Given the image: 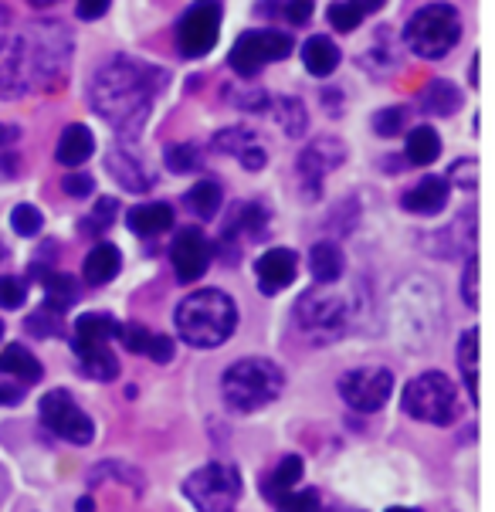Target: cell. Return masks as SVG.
I'll return each mask as SVG.
<instances>
[{"instance_id":"obj_1","label":"cell","mask_w":495,"mask_h":512,"mask_svg":"<svg viewBox=\"0 0 495 512\" xmlns=\"http://www.w3.org/2000/svg\"><path fill=\"white\" fill-rule=\"evenodd\" d=\"M167 85V75L156 65L112 58L92 75L89 102L106 123L123 136H136L150 119L156 95Z\"/></svg>"},{"instance_id":"obj_2","label":"cell","mask_w":495,"mask_h":512,"mask_svg":"<svg viewBox=\"0 0 495 512\" xmlns=\"http://www.w3.org/2000/svg\"><path fill=\"white\" fill-rule=\"evenodd\" d=\"M238 329V306L221 289H197L177 306V333L180 340L197 350H214L228 343Z\"/></svg>"},{"instance_id":"obj_3","label":"cell","mask_w":495,"mask_h":512,"mask_svg":"<svg viewBox=\"0 0 495 512\" xmlns=\"http://www.w3.org/2000/svg\"><path fill=\"white\" fill-rule=\"evenodd\" d=\"M282 387H285L282 367L265 357H248V360L231 363L221 377L224 404L241 414L262 411V407H268L272 401H279Z\"/></svg>"},{"instance_id":"obj_4","label":"cell","mask_w":495,"mask_h":512,"mask_svg":"<svg viewBox=\"0 0 495 512\" xmlns=\"http://www.w3.org/2000/svg\"><path fill=\"white\" fill-rule=\"evenodd\" d=\"M24 55H28L31 85L55 89L65 82L68 65H72V31L58 21L31 24L28 38H24Z\"/></svg>"},{"instance_id":"obj_5","label":"cell","mask_w":495,"mask_h":512,"mask_svg":"<svg viewBox=\"0 0 495 512\" xmlns=\"http://www.w3.org/2000/svg\"><path fill=\"white\" fill-rule=\"evenodd\" d=\"M404 41L418 58L438 62L462 41V17L451 4H428L407 21Z\"/></svg>"},{"instance_id":"obj_6","label":"cell","mask_w":495,"mask_h":512,"mask_svg":"<svg viewBox=\"0 0 495 512\" xmlns=\"http://www.w3.org/2000/svg\"><path fill=\"white\" fill-rule=\"evenodd\" d=\"M295 326L312 343H336L350 326V302L333 289V282L319 285L295 302Z\"/></svg>"},{"instance_id":"obj_7","label":"cell","mask_w":495,"mask_h":512,"mask_svg":"<svg viewBox=\"0 0 495 512\" xmlns=\"http://www.w3.org/2000/svg\"><path fill=\"white\" fill-rule=\"evenodd\" d=\"M404 411L414 421L424 424H451L458 418V390L455 384L438 370H428L414 377L401 394Z\"/></svg>"},{"instance_id":"obj_8","label":"cell","mask_w":495,"mask_h":512,"mask_svg":"<svg viewBox=\"0 0 495 512\" xmlns=\"http://www.w3.org/2000/svg\"><path fill=\"white\" fill-rule=\"evenodd\" d=\"M184 496L197 512H234L241 499V475L234 465L211 462L187 475Z\"/></svg>"},{"instance_id":"obj_9","label":"cell","mask_w":495,"mask_h":512,"mask_svg":"<svg viewBox=\"0 0 495 512\" xmlns=\"http://www.w3.org/2000/svg\"><path fill=\"white\" fill-rule=\"evenodd\" d=\"M217 31H221V0H197L187 7L177 24V45L184 58H204L217 45Z\"/></svg>"},{"instance_id":"obj_10","label":"cell","mask_w":495,"mask_h":512,"mask_svg":"<svg viewBox=\"0 0 495 512\" xmlns=\"http://www.w3.org/2000/svg\"><path fill=\"white\" fill-rule=\"evenodd\" d=\"M41 421H45L51 435L72 441V445H89L95 438L92 418L75 404V397L68 390H51V394L41 397Z\"/></svg>"},{"instance_id":"obj_11","label":"cell","mask_w":495,"mask_h":512,"mask_svg":"<svg viewBox=\"0 0 495 512\" xmlns=\"http://www.w3.org/2000/svg\"><path fill=\"white\" fill-rule=\"evenodd\" d=\"M292 55V38L279 31H248L238 38V45L231 48V68L238 75H255L262 72L268 62H279V58Z\"/></svg>"},{"instance_id":"obj_12","label":"cell","mask_w":495,"mask_h":512,"mask_svg":"<svg viewBox=\"0 0 495 512\" xmlns=\"http://www.w3.org/2000/svg\"><path fill=\"white\" fill-rule=\"evenodd\" d=\"M390 390H394V373L387 367H356L340 377V397L360 414L380 411Z\"/></svg>"},{"instance_id":"obj_13","label":"cell","mask_w":495,"mask_h":512,"mask_svg":"<svg viewBox=\"0 0 495 512\" xmlns=\"http://www.w3.org/2000/svg\"><path fill=\"white\" fill-rule=\"evenodd\" d=\"M31 89L24 38L11 31V11L0 4V99H17Z\"/></svg>"},{"instance_id":"obj_14","label":"cell","mask_w":495,"mask_h":512,"mask_svg":"<svg viewBox=\"0 0 495 512\" xmlns=\"http://www.w3.org/2000/svg\"><path fill=\"white\" fill-rule=\"evenodd\" d=\"M346 160V143L333 140V136H319L312 140L306 150L299 153V177L302 187H306L309 197H319V187H323V177L329 170H336Z\"/></svg>"},{"instance_id":"obj_15","label":"cell","mask_w":495,"mask_h":512,"mask_svg":"<svg viewBox=\"0 0 495 512\" xmlns=\"http://www.w3.org/2000/svg\"><path fill=\"white\" fill-rule=\"evenodd\" d=\"M170 258H173L177 279L184 285H194V282H201L207 275V268H211V241L204 238V231L184 228V231H177V238H173Z\"/></svg>"},{"instance_id":"obj_16","label":"cell","mask_w":495,"mask_h":512,"mask_svg":"<svg viewBox=\"0 0 495 512\" xmlns=\"http://www.w3.org/2000/svg\"><path fill=\"white\" fill-rule=\"evenodd\" d=\"M255 275H258V289L265 295H279L295 282L299 275V255L292 248H272L265 251L255 262Z\"/></svg>"},{"instance_id":"obj_17","label":"cell","mask_w":495,"mask_h":512,"mask_svg":"<svg viewBox=\"0 0 495 512\" xmlns=\"http://www.w3.org/2000/svg\"><path fill=\"white\" fill-rule=\"evenodd\" d=\"M72 350L78 363H82V373L92 380H116L119 377V360L116 353L109 350V343H89V340H72Z\"/></svg>"},{"instance_id":"obj_18","label":"cell","mask_w":495,"mask_h":512,"mask_svg":"<svg viewBox=\"0 0 495 512\" xmlns=\"http://www.w3.org/2000/svg\"><path fill=\"white\" fill-rule=\"evenodd\" d=\"M445 204H448V180L445 177H424L421 184H414L404 194V211L421 214V218L441 214Z\"/></svg>"},{"instance_id":"obj_19","label":"cell","mask_w":495,"mask_h":512,"mask_svg":"<svg viewBox=\"0 0 495 512\" xmlns=\"http://www.w3.org/2000/svg\"><path fill=\"white\" fill-rule=\"evenodd\" d=\"M119 268H123V255H119L116 245H109V241H102V245H95L89 251V258H85L82 265V275L89 285H106L119 275Z\"/></svg>"},{"instance_id":"obj_20","label":"cell","mask_w":495,"mask_h":512,"mask_svg":"<svg viewBox=\"0 0 495 512\" xmlns=\"http://www.w3.org/2000/svg\"><path fill=\"white\" fill-rule=\"evenodd\" d=\"M126 224L133 234H143V238H156V234L170 231L173 224V207L170 204H136L133 211L126 214Z\"/></svg>"},{"instance_id":"obj_21","label":"cell","mask_w":495,"mask_h":512,"mask_svg":"<svg viewBox=\"0 0 495 512\" xmlns=\"http://www.w3.org/2000/svg\"><path fill=\"white\" fill-rule=\"evenodd\" d=\"M302 65H306L316 78L333 75L336 65H340V48H336L326 34H312L306 45H302Z\"/></svg>"},{"instance_id":"obj_22","label":"cell","mask_w":495,"mask_h":512,"mask_svg":"<svg viewBox=\"0 0 495 512\" xmlns=\"http://www.w3.org/2000/svg\"><path fill=\"white\" fill-rule=\"evenodd\" d=\"M0 373L24 380V384H38V380L45 377L41 363L34 360V353L28 350V346H21V343H11L7 350H0Z\"/></svg>"},{"instance_id":"obj_23","label":"cell","mask_w":495,"mask_h":512,"mask_svg":"<svg viewBox=\"0 0 495 512\" xmlns=\"http://www.w3.org/2000/svg\"><path fill=\"white\" fill-rule=\"evenodd\" d=\"M95 150V136L89 133L85 126H68L62 133V140H58V150H55V160L62 163V167H78V163H85Z\"/></svg>"},{"instance_id":"obj_24","label":"cell","mask_w":495,"mask_h":512,"mask_svg":"<svg viewBox=\"0 0 495 512\" xmlns=\"http://www.w3.org/2000/svg\"><path fill=\"white\" fill-rule=\"evenodd\" d=\"M309 272L319 285H329L343 275V251L333 241H319L309 251Z\"/></svg>"},{"instance_id":"obj_25","label":"cell","mask_w":495,"mask_h":512,"mask_svg":"<svg viewBox=\"0 0 495 512\" xmlns=\"http://www.w3.org/2000/svg\"><path fill=\"white\" fill-rule=\"evenodd\" d=\"M109 170L116 173L119 184H123L126 190H133V194H143V190L153 187V180H150V173L143 170V163L126 150L109 153Z\"/></svg>"},{"instance_id":"obj_26","label":"cell","mask_w":495,"mask_h":512,"mask_svg":"<svg viewBox=\"0 0 495 512\" xmlns=\"http://www.w3.org/2000/svg\"><path fill=\"white\" fill-rule=\"evenodd\" d=\"M41 282H45V306L48 309L65 312L68 306H75V302H78V282L72 279V275L45 272V275H41Z\"/></svg>"},{"instance_id":"obj_27","label":"cell","mask_w":495,"mask_h":512,"mask_svg":"<svg viewBox=\"0 0 495 512\" xmlns=\"http://www.w3.org/2000/svg\"><path fill=\"white\" fill-rule=\"evenodd\" d=\"M119 326L106 312H85L75 323V340H89V343H112L119 336Z\"/></svg>"},{"instance_id":"obj_28","label":"cell","mask_w":495,"mask_h":512,"mask_svg":"<svg viewBox=\"0 0 495 512\" xmlns=\"http://www.w3.org/2000/svg\"><path fill=\"white\" fill-rule=\"evenodd\" d=\"M458 367H462L468 394L479 404V329H468L462 343H458Z\"/></svg>"},{"instance_id":"obj_29","label":"cell","mask_w":495,"mask_h":512,"mask_svg":"<svg viewBox=\"0 0 495 512\" xmlns=\"http://www.w3.org/2000/svg\"><path fill=\"white\" fill-rule=\"evenodd\" d=\"M424 109L434 112V116H451V112L462 109V92L448 78H434L428 89H424Z\"/></svg>"},{"instance_id":"obj_30","label":"cell","mask_w":495,"mask_h":512,"mask_svg":"<svg viewBox=\"0 0 495 512\" xmlns=\"http://www.w3.org/2000/svg\"><path fill=\"white\" fill-rule=\"evenodd\" d=\"M438 156H441V136L434 133L431 126L411 129V136H407V160H411L414 167H428Z\"/></svg>"},{"instance_id":"obj_31","label":"cell","mask_w":495,"mask_h":512,"mask_svg":"<svg viewBox=\"0 0 495 512\" xmlns=\"http://www.w3.org/2000/svg\"><path fill=\"white\" fill-rule=\"evenodd\" d=\"M221 201H224V194L217 180H197V184L187 190V207L204 221H211L214 214L221 211Z\"/></svg>"},{"instance_id":"obj_32","label":"cell","mask_w":495,"mask_h":512,"mask_svg":"<svg viewBox=\"0 0 495 512\" xmlns=\"http://www.w3.org/2000/svg\"><path fill=\"white\" fill-rule=\"evenodd\" d=\"M302 472H306V465H302V458H299V455L282 458V462L275 465V472L268 475V482H265L268 499H279V496H285V492H292L295 485H299Z\"/></svg>"},{"instance_id":"obj_33","label":"cell","mask_w":495,"mask_h":512,"mask_svg":"<svg viewBox=\"0 0 495 512\" xmlns=\"http://www.w3.org/2000/svg\"><path fill=\"white\" fill-rule=\"evenodd\" d=\"M275 112V119H279V126L285 129V136H302L306 133V123H309V116H306V106H302L295 95H282L279 102H268Z\"/></svg>"},{"instance_id":"obj_34","label":"cell","mask_w":495,"mask_h":512,"mask_svg":"<svg viewBox=\"0 0 495 512\" xmlns=\"http://www.w3.org/2000/svg\"><path fill=\"white\" fill-rule=\"evenodd\" d=\"M234 231H245L251 241H265L268 238V211L262 204H245L241 207V218L234 221ZM228 231V234H234Z\"/></svg>"},{"instance_id":"obj_35","label":"cell","mask_w":495,"mask_h":512,"mask_svg":"<svg viewBox=\"0 0 495 512\" xmlns=\"http://www.w3.org/2000/svg\"><path fill=\"white\" fill-rule=\"evenodd\" d=\"M163 160H167V167L173 173H197L204 167V156L197 146L190 143H177V146H167V153H163Z\"/></svg>"},{"instance_id":"obj_36","label":"cell","mask_w":495,"mask_h":512,"mask_svg":"<svg viewBox=\"0 0 495 512\" xmlns=\"http://www.w3.org/2000/svg\"><path fill=\"white\" fill-rule=\"evenodd\" d=\"M251 143H258V140H255V133H251L248 126H231V129H224V133L214 136V150L228 153V156H238Z\"/></svg>"},{"instance_id":"obj_37","label":"cell","mask_w":495,"mask_h":512,"mask_svg":"<svg viewBox=\"0 0 495 512\" xmlns=\"http://www.w3.org/2000/svg\"><path fill=\"white\" fill-rule=\"evenodd\" d=\"M11 224L21 238H34V234H41V228H45V218H41V211L34 204H17L11 214Z\"/></svg>"},{"instance_id":"obj_38","label":"cell","mask_w":495,"mask_h":512,"mask_svg":"<svg viewBox=\"0 0 495 512\" xmlns=\"http://www.w3.org/2000/svg\"><path fill=\"white\" fill-rule=\"evenodd\" d=\"M275 509H279V512H319V509H323V502H319V492L316 489L285 492V496L275 499Z\"/></svg>"},{"instance_id":"obj_39","label":"cell","mask_w":495,"mask_h":512,"mask_svg":"<svg viewBox=\"0 0 495 512\" xmlns=\"http://www.w3.org/2000/svg\"><path fill=\"white\" fill-rule=\"evenodd\" d=\"M363 17H367V14H363L360 7L353 4V0H340V4L329 7V24H333L336 31H353V28H360Z\"/></svg>"},{"instance_id":"obj_40","label":"cell","mask_w":495,"mask_h":512,"mask_svg":"<svg viewBox=\"0 0 495 512\" xmlns=\"http://www.w3.org/2000/svg\"><path fill=\"white\" fill-rule=\"evenodd\" d=\"M112 221H116V201H112V197H102V201L95 204V211L82 221V228L89 234H102Z\"/></svg>"},{"instance_id":"obj_41","label":"cell","mask_w":495,"mask_h":512,"mask_svg":"<svg viewBox=\"0 0 495 512\" xmlns=\"http://www.w3.org/2000/svg\"><path fill=\"white\" fill-rule=\"evenodd\" d=\"M24 299H28V285H24V279H17V275H4V279H0V306L21 309Z\"/></svg>"},{"instance_id":"obj_42","label":"cell","mask_w":495,"mask_h":512,"mask_svg":"<svg viewBox=\"0 0 495 512\" xmlns=\"http://www.w3.org/2000/svg\"><path fill=\"white\" fill-rule=\"evenodd\" d=\"M119 340H123V346L129 353H146L150 350L153 333L140 323H126V326H119Z\"/></svg>"},{"instance_id":"obj_43","label":"cell","mask_w":495,"mask_h":512,"mask_svg":"<svg viewBox=\"0 0 495 512\" xmlns=\"http://www.w3.org/2000/svg\"><path fill=\"white\" fill-rule=\"evenodd\" d=\"M62 312H55V309H41V312H34V316L28 319V329L34 336H58L62 333Z\"/></svg>"},{"instance_id":"obj_44","label":"cell","mask_w":495,"mask_h":512,"mask_svg":"<svg viewBox=\"0 0 495 512\" xmlns=\"http://www.w3.org/2000/svg\"><path fill=\"white\" fill-rule=\"evenodd\" d=\"M404 119H407L404 109H380L377 116H373V133H377V136H397L404 129Z\"/></svg>"},{"instance_id":"obj_45","label":"cell","mask_w":495,"mask_h":512,"mask_svg":"<svg viewBox=\"0 0 495 512\" xmlns=\"http://www.w3.org/2000/svg\"><path fill=\"white\" fill-rule=\"evenodd\" d=\"M462 295H465V302H468V306H472V309H479V262H475V258H468V265H465Z\"/></svg>"},{"instance_id":"obj_46","label":"cell","mask_w":495,"mask_h":512,"mask_svg":"<svg viewBox=\"0 0 495 512\" xmlns=\"http://www.w3.org/2000/svg\"><path fill=\"white\" fill-rule=\"evenodd\" d=\"M62 190L68 197H89L95 190V180L89 177V173H72V177L62 180Z\"/></svg>"},{"instance_id":"obj_47","label":"cell","mask_w":495,"mask_h":512,"mask_svg":"<svg viewBox=\"0 0 495 512\" xmlns=\"http://www.w3.org/2000/svg\"><path fill=\"white\" fill-rule=\"evenodd\" d=\"M173 340L170 336H160V333H153V340H150V350H146V357L156 360V363H170L173 360Z\"/></svg>"},{"instance_id":"obj_48","label":"cell","mask_w":495,"mask_h":512,"mask_svg":"<svg viewBox=\"0 0 495 512\" xmlns=\"http://www.w3.org/2000/svg\"><path fill=\"white\" fill-rule=\"evenodd\" d=\"M238 160H241V167H245V170H262L268 156H265L262 146H258V143H251V146H245V150L238 153Z\"/></svg>"},{"instance_id":"obj_49","label":"cell","mask_w":495,"mask_h":512,"mask_svg":"<svg viewBox=\"0 0 495 512\" xmlns=\"http://www.w3.org/2000/svg\"><path fill=\"white\" fill-rule=\"evenodd\" d=\"M75 4H78V17H82V21H99V17L109 11V0H75Z\"/></svg>"},{"instance_id":"obj_50","label":"cell","mask_w":495,"mask_h":512,"mask_svg":"<svg viewBox=\"0 0 495 512\" xmlns=\"http://www.w3.org/2000/svg\"><path fill=\"white\" fill-rule=\"evenodd\" d=\"M285 17H289L292 24H306L312 17V0H289V4H285Z\"/></svg>"},{"instance_id":"obj_51","label":"cell","mask_w":495,"mask_h":512,"mask_svg":"<svg viewBox=\"0 0 495 512\" xmlns=\"http://www.w3.org/2000/svg\"><path fill=\"white\" fill-rule=\"evenodd\" d=\"M21 401H24V390L21 387H4V384H0V404H4V407H17Z\"/></svg>"},{"instance_id":"obj_52","label":"cell","mask_w":495,"mask_h":512,"mask_svg":"<svg viewBox=\"0 0 495 512\" xmlns=\"http://www.w3.org/2000/svg\"><path fill=\"white\" fill-rule=\"evenodd\" d=\"M14 140H17V129H11V126L0 123V150H7V146H11Z\"/></svg>"},{"instance_id":"obj_53","label":"cell","mask_w":495,"mask_h":512,"mask_svg":"<svg viewBox=\"0 0 495 512\" xmlns=\"http://www.w3.org/2000/svg\"><path fill=\"white\" fill-rule=\"evenodd\" d=\"M356 7H360L363 14H373V11H380L384 7V0H353Z\"/></svg>"},{"instance_id":"obj_54","label":"cell","mask_w":495,"mask_h":512,"mask_svg":"<svg viewBox=\"0 0 495 512\" xmlns=\"http://www.w3.org/2000/svg\"><path fill=\"white\" fill-rule=\"evenodd\" d=\"M28 4H31V7H38V11H45V7H51L55 0H28Z\"/></svg>"},{"instance_id":"obj_55","label":"cell","mask_w":495,"mask_h":512,"mask_svg":"<svg viewBox=\"0 0 495 512\" xmlns=\"http://www.w3.org/2000/svg\"><path fill=\"white\" fill-rule=\"evenodd\" d=\"M92 499H78V512H92Z\"/></svg>"},{"instance_id":"obj_56","label":"cell","mask_w":495,"mask_h":512,"mask_svg":"<svg viewBox=\"0 0 495 512\" xmlns=\"http://www.w3.org/2000/svg\"><path fill=\"white\" fill-rule=\"evenodd\" d=\"M387 512H421V509H407V506H394V509H387Z\"/></svg>"},{"instance_id":"obj_57","label":"cell","mask_w":495,"mask_h":512,"mask_svg":"<svg viewBox=\"0 0 495 512\" xmlns=\"http://www.w3.org/2000/svg\"><path fill=\"white\" fill-rule=\"evenodd\" d=\"M0 340H4V323H0Z\"/></svg>"},{"instance_id":"obj_58","label":"cell","mask_w":495,"mask_h":512,"mask_svg":"<svg viewBox=\"0 0 495 512\" xmlns=\"http://www.w3.org/2000/svg\"><path fill=\"white\" fill-rule=\"evenodd\" d=\"M0 258H4V245H0Z\"/></svg>"}]
</instances>
